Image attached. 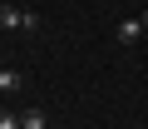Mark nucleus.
<instances>
[{
    "instance_id": "nucleus-4",
    "label": "nucleus",
    "mask_w": 148,
    "mask_h": 129,
    "mask_svg": "<svg viewBox=\"0 0 148 129\" xmlns=\"http://www.w3.org/2000/svg\"><path fill=\"white\" fill-rule=\"evenodd\" d=\"M20 129H45V109H20Z\"/></svg>"
},
{
    "instance_id": "nucleus-2",
    "label": "nucleus",
    "mask_w": 148,
    "mask_h": 129,
    "mask_svg": "<svg viewBox=\"0 0 148 129\" xmlns=\"http://www.w3.org/2000/svg\"><path fill=\"white\" fill-rule=\"evenodd\" d=\"M138 35H148L138 15H128V20H119V30H114V40H119V45H138Z\"/></svg>"
},
{
    "instance_id": "nucleus-6",
    "label": "nucleus",
    "mask_w": 148,
    "mask_h": 129,
    "mask_svg": "<svg viewBox=\"0 0 148 129\" xmlns=\"http://www.w3.org/2000/svg\"><path fill=\"white\" fill-rule=\"evenodd\" d=\"M138 20H143V30H148V10H143V15H138Z\"/></svg>"
},
{
    "instance_id": "nucleus-3",
    "label": "nucleus",
    "mask_w": 148,
    "mask_h": 129,
    "mask_svg": "<svg viewBox=\"0 0 148 129\" xmlns=\"http://www.w3.org/2000/svg\"><path fill=\"white\" fill-rule=\"evenodd\" d=\"M20 85H25V75H20V70H0V94H15Z\"/></svg>"
},
{
    "instance_id": "nucleus-5",
    "label": "nucleus",
    "mask_w": 148,
    "mask_h": 129,
    "mask_svg": "<svg viewBox=\"0 0 148 129\" xmlns=\"http://www.w3.org/2000/svg\"><path fill=\"white\" fill-rule=\"evenodd\" d=\"M0 129H20V114L15 109H0Z\"/></svg>"
},
{
    "instance_id": "nucleus-1",
    "label": "nucleus",
    "mask_w": 148,
    "mask_h": 129,
    "mask_svg": "<svg viewBox=\"0 0 148 129\" xmlns=\"http://www.w3.org/2000/svg\"><path fill=\"white\" fill-rule=\"evenodd\" d=\"M0 30H40V15L35 10H20V5H0Z\"/></svg>"
}]
</instances>
